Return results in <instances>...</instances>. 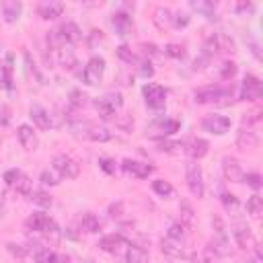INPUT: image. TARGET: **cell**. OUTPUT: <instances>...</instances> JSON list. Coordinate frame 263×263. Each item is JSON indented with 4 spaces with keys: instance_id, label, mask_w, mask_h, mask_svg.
Returning a JSON list of instances; mask_svg holds the SVG:
<instances>
[{
    "instance_id": "5",
    "label": "cell",
    "mask_w": 263,
    "mask_h": 263,
    "mask_svg": "<svg viewBox=\"0 0 263 263\" xmlns=\"http://www.w3.org/2000/svg\"><path fill=\"white\" fill-rule=\"evenodd\" d=\"M230 88L220 86V84H210V86H201L193 92L195 103H222V99L230 97Z\"/></svg>"
},
{
    "instance_id": "52",
    "label": "cell",
    "mask_w": 263,
    "mask_h": 263,
    "mask_svg": "<svg viewBox=\"0 0 263 263\" xmlns=\"http://www.w3.org/2000/svg\"><path fill=\"white\" fill-rule=\"evenodd\" d=\"M140 74H142L144 78H150V76L154 74L152 64H150V62H140Z\"/></svg>"
},
{
    "instance_id": "45",
    "label": "cell",
    "mask_w": 263,
    "mask_h": 263,
    "mask_svg": "<svg viewBox=\"0 0 263 263\" xmlns=\"http://www.w3.org/2000/svg\"><path fill=\"white\" fill-rule=\"evenodd\" d=\"M242 183H247L249 187H253V189H259L263 183H261V175L259 173H245V179H242Z\"/></svg>"
},
{
    "instance_id": "44",
    "label": "cell",
    "mask_w": 263,
    "mask_h": 263,
    "mask_svg": "<svg viewBox=\"0 0 263 263\" xmlns=\"http://www.w3.org/2000/svg\"><path fill=\"white\" fill-rule=\"evenodd\" d=\"M164 53L171 55V58H185V47L179 45V43H168L164 47Z\"/></svg>"
},
{
    "instance_id": "9",
    "label": "cell",
    "mask_w": 263,
    "mask_h": 263,
    "mask_svg": "<svg viewBox=\"0 0 263 263\" xmlns=\"http://www.w3.org/2000/svg\"><path fill=\"white\" fill-rule=\"evenodd\" d=\"M51 164H53V171L62 179H76L78 173H80V164L72 156H68V154H55Z\"/></svg>"
},
{
    "instance_id": "41",
    "label": "cell",
    "mask_w": 263,
    "mask_h": 263,
    "mask_svg": "<svg viewBox=\"0 0 263 263\" xmlns=\"http://www.w3.org/2000/svg\"><path fill=\"white\" fill-rule=\"evenodd\" d=\"M222 203H224V208H226L228 214H236L238 208H240L236 195H232V193H222Z\"/></svg>"
},
{
    "instance_id": "15",
    "label": "cell",
    "mask_w": 263,
    "mask_h": 263,
    "mask_svg": "<svg viewBox=\"0 0 263 263\" xmlns=\"http://www.w3.org/2000/svg\"><path fill=\"white\" fill-rule=\"evenodd\" d=\"M58 35H60V39L64 41V43H76V41H80L82 39V31H80V27L74 23V21H66V23H62L60 25V29H58Z\"/></svg>"
},
{
    "instance_id": "22",
    "label": "cell",
    "mask_w": 263,
    "mask_h": 263,
    "mask_svg": "<svg viewBox=\"0 0 263 263\" xmlns=\"http://www.w3.org/2000/svg\"><path fill=\"white\" fill-rule=\"evenodd\" d=\"M33 257H35V263H60V257L55 255V251L43 245H33Z\"/></svg>"
},
{
    "instance_id": "6",
    "label": "cell",
    "mask_w": 263,
    "mask_h": 263,
    "mask_svg": "<svg viewBox=\"0 0 263 263\" xmlns=\"http://www.w3.org/2000/svg\"><path fill=\"white\" fill-rule=\"evenodd\" d=\"M121 105H123V99H121L119 92H107V95H103L101 99L95 101V107H97V111L103 119H111L115 115V111L121 109Z\"/></svg>"
},
{
    "instance_id": "28",
    "label": "cell",
    "mask_w": 263,
    "mask_h": 263,
    "mask_svg": "<svg viewBox=\"0 0 263 263\" xmlns=\"http://www.w3.org/2000/svg\"><path fill=\"white\" fill-rule=\"evenodd\" d=\"M125 263H148L146 249H142L138 245H129L125 251Z\"/></svg>"
},
{
    "instance_id": "24",
    "label": "cell",
    "mask_w": 263,
    "mask_h": 263,
    "mask_svg": "<svg viewBox=\"0 0 263 263\" xmlns=\"http://www.w3.org/2000/svg\"><path fill=\"white\" fill-rule=\"evenodd\" d=\"M55 60H58V64H60L62 68H68V70L76 64V55H74V51H72V47H70L68 43L55 49Z\"/></svg>"
},
{
    "instance_id": "40",
    "label": "cell",
    "mask_w": 263,
    "mask_h": 263,
    "mask_svg": "<svg viewBox=\"0 0 263 263\" xmlns=\"http://www.w3.org/2000/svg\"><path fill=\"white\" fill-rule=\"evenodd\" d=\"M60 179H62V177H60L53 168H51V171H49V168L41 171V177H39V181H41L43 185H49V187H55V185L60 183Z\"/></svg>"
},
{
    "instance_id": "49",
    "label": "cell",
    "mask_w": 263,
    "mask_h": 263,
    "mask_svg": "<svg viewBox=\"0 0 263 263\" xmlns=\"http://www.w3.org/2000/svg\"><path fill=\"white\" fill-rule=\"evenodd\" d=\"M99 166H101L105 173H109V175H113V173H115V160H111V158L101 156V158H99Z\"/></svg>"
},
{
    "instance_id": "17",
    "label": "cell",
    "mask_w": 263,
    "mask_h": 263,
    "mask_svg": "<svg viewBox=\"0 0 263 263\" xmlns=\"http://www.w3.org/2000/svg\"><path fill=\"white\" fill-rule=\"evenodd\" d=\"M62 12H64V4L58 2V0H41L37 4V14L41 18H47V21L49 18H58Z\"/></svg>"
},
{
    "instance_id": "20",
    "label": "cell",
    "mask_w": 263,
    "mask_h": 263,
    "mask_svg": "<svg viewBox=\"0 0 263 263\" xmlns=\"http://www.w3.org/2000/svg\"><path fill=\"white\" fill-rule=\"evenodd\" d=\"M160 251H162V255H166L168 259H183V257H185V249L181 247L179 240H173V238H162Z\"/></svg>"
},
{
    "instance_id": "8",
    "label": "cell",
    "mask_w": 263,
    "mask_h": 263,
    "mask_svg": "<svg viewBox=\"0 0 263 263\" xmlns=\"http://www.w3.org/2000/svg\"><path fill=\"white\" fill-rule=\"evenodd\" d=\"M218 51H234V41L224 33H214L203 43V55L212 58Z\"/></svg>"
},
{
    "instance_id": "4",
    "label": "cell",
    "mask_w": 263,
    "mask_h": 263,
    "mask_svg": "<svg viewBox=\"0 0 263 263\" xmlns=\"http://www.w3.org/2000/svg\"><path fill=\"white\" fill-rule=\"evenodd\" d=\"M103 74H105V58L92 55L82 70V82L88 86H97L103 80Z\"/></svg>"
},
{
    "instance_id": "1",
    "label": "cell",
    "mask_w": 263,
    "mask_h": 263,
    "mask_svg": "<svg viewBox=\"0 0 263 263\" xmlns=\"http://www.w3.org/2000/svg\"><path fill=\"white\" fill-rule=\"evenodd\" d=\"M25 226H27L29 230L37 232V234H43V236H55V234L60 232L55 220L49 218L45 212H33V214L27 218Z\"/></svg>"
},
{
    "instance_id": "30",
    "label": "cell",
    "mask_w": 263,
    "mask_h": 263,
    "mask_svg": "<svg viewBox=\"0 0 263 263\" xmlns=\"http://www.w3.org/2000/svg\"><path fill=\"white\" fill-rule=\"evenodd\" d=\"M154 127H158V132H160L162 136H171V134H175V132L181 127V121L175 119V117H164V119H158V121L154 123Z\"/></svg>"
},
{
    "instance_id": "39",
    "label": "cell",
    "mask_w": 263,
    "mask_h": 263,
    "mask_svg": "<svg viewBox=\"0 0 263 263\" xmlns=\"http://www.w3.org/2000/svg\"><path fill=\"white\" fill-rule=\"evenodd\" d=\"M115 53H117L119 60H123V62H127V64H138V55H136L127 45H119V47L115 49Z\"/></svg>"
},
{
    "instance_id": "11",
    "label": "cell",
    "mask_w": 263,
    "mask_h": 263,
    "mask_svg": "<svg viewBox=\"0 0 263 263\" xmlns=\"http://www.w3.org/2000/svg\"><path fill=\"white\" fill-rule=\"evenodd\" d=\"M201 127L210 134H216V136H222L230 129V119L226 115H220V113H210L201 119Z\"/></svg>"
},
{
    "instance_id": "32",
    "label": "cell",
    "mask_w": 263,
    "mask_h": 263,
    "mask_svg": "<svg viewBox=\"0 0 263 263\" xmlns=\"http://www.w3.org/2000/svg\"><path fill=\"white\" fill-rule=\"evenodd\" d=\"M86 138L92 140V142H109L113 138V134L107 127H90L86 132Z\"/></svg>"
},
{
    "instance_id": "48",
    "label": "cell",
    "mask_w": 263,
    "mask_h": 263,
    "mask_svg": "<svg viewBox=\"0 0 263 263\" xmlns=\"http://www.w3.org/2000/svg\"><path fill=\"white\" fill-rule=\"evenodd\" d=\"M171 25H175V27H187L189 25V16L185 14V12H175V16H171Z\"/></svg>"
},
{
    "instance_id": "46",
    "label": "cell",
    "mask_w": 263,
    "mask_h": 263,
    "mask_svg": "<svg viewBox=\"0 0 263 263\" xmlns=\"http://www.w3.org/2000/svg\"><path fill=\"white\" fill-rule=\"evenodd\" d=\"M158 148L162 152H177L179 148H183V144L181 142H171V140H160L158 142Z\"/></svg>"
},
{
    "instance_id": "29",
    "label": "cell",
    "mask_w": 263,
    "mask_h": 263,
    "mask_svg": "<svg viewBox=\"0 0 263 263\" xmlns=\"http://www.w3.org/2000/svg\"><path fill=\"white\" fill-rule=\"evenodd\" d=\"M80 228L86 230V232H99L103 228V224H101V220L92 212H84L80 216Z\"/></svg>"
},
{
    "instance_id": "23",
    "label": "cell",
    "mask_w": 263,
    "mask_h": 263,
    "mask_svg": "<svg viewBox=\"0 0 263 263\" xmlns=\"http://www.w3.org/2000/svg\"><path fill=\"white\" fill-rule=\"evenodd\" d=\"M21 12H23V4L16 2V0H10V2H4L2 4V18L6 23H16L18 16H21Z\"/></svg>"
},
{
    "instance_id": "36",
    "label": "cell",
    "mask_w": 263,
    "mask_h": 263,
    "mask_svg": "<svg viewBox=\"0 0 263 263\" xmlns=\"http://www.w3.org/2000/svg\"><path fill=\"white\" fill-rule=\"evenodd\" d=\"M247 212H249L253 218H257V216L263 212V199H261L257 193H253V195L247 199Z\"/></svg>"
},
{
    "instance_id": "37",
    "label": "cell",
    "mask_w": 263,
    "mask_h": 263,
    "mask_svg": "<svg viewBox=\"0 0 263 263\" xmlns=\"http://www.w3.org/2000/svg\"><path fill=\"white\" fill-rule=\"evenodd\" d=\"M171 10L166 6H156L154 8V21L158 27H164V25H171Z\"/></svg>"
},
{
    "instance_id": "57",
    "label": "cell",
    "mask_w": 263,
    "mask_h": 263,
    "mask_svg": "<svg viewBox=\"0 0 263 263\" xmlns=\"http://www.w3.org/2000/svg\"><path fill=\"white\" fill-rule=\"evenodd\" d=\"M0 216H2V199H0Z\"/></svg>"
},
{
    "instance_id": "12",
    "label": "cell",
    "mask_w": 263,
    "mask_h": 263,
    "mask_svg": "<svg viewBox=\"0 0 263 263\" xmlns=\"http://www.w3.org/2000/svg\"><path fill=\"white\" fill-rule=\"evenodd\" d=\"M261 92H263L261 80L253 74H247L242 80V86H240V99L242 101H257V99H261Z\"/></svg>"
},
{
    "instance_id": "35",
    "label": "cell",
    "mask_w": 263,
    "mask_h": 263,
    "mask_svg": "<svg viewBox=\"0 0 263 263\" xmlns=\"http://www.w3.org/2000/svg\"><path fill=\"white\" fill-rule=\"evenodd\" d=\"M152 191L160 197H171L173 195V185L168 181H162V179H156L152 181Z\"/></svg>"
},
{
    "instance_id": "7",
    "label": "cell",
    "mask_w": 263,
    "mask_h": 263,
    "mask_svg": "<svg viewBox=\"0 0 263 263\" xmlns=\"http://www.w3.org/2000/svg\"><path fill=\"white\" fill-rule=\"evenodd\" d=\"M187 187H189L191 195H193V197H197V199H201V197H203V193H205L203 173H201V166H199L195 160L187 162Z\"/></svg>"
},
{
    "instance_id": "31",
    "label": "cell",
    "mask_w": 263,
    "mask_h": 263,
    "mask_svg": "<svg viewBox=\"0 0 263 263\" xmlns=\"http://www.w3.org/2000/svg\"><path fill=\"white\" fill-rule=\"evenodd\" d=\"M179 212H181V224L183 226H195V212H193V208H191V203L187 201V199H181V203H179Z\"/></svg>"
},
{
    "instance_id": "38",
    "label": "cell",
    "mask_w": 263,
    "mask_h": 263,
    "mask_svg": "<svg viewBox=\"0 0 263 263\" xmlns=\"http://www.w3.org/2000/svg\"><path fill=\"white\" fill-rule=\"evenodd\" d=\"M2 70V84H4V88H12V58L8 55L6 58V64L0 68Z\"/></svg>"
},
{
    "instance_id": "42",
    "label": "cell",
    "mask_w": 263,
    "mask_h": 263,
    "mask_svg": "<svg viewBox=\"0 0 263 263\" xmlns=\"http://www.w3.org/2000/svg\"><path fill=\"white\" fill-rule=\"evenodd\" d=\"M185 228H187V226H183L181 222H175V224H171V226H168V232H166V234H168V238H173V240H179V242H181V240L185 238V234H187V230H185Z\"/></svg>"
},
{
    "instance_id": "21",
    "label": "cell",
    "mask_w": 263,
    "mask_h": 263,
    "mask_svg": "<svg viewBox=\"0 0 263 263\" xmlns=\"http://www.w3.org/2000/svg\"><path fill=\"white\" fill-rule=\"evenodd\" d=\"M111 25H113V29H115L117 35H127L132 31L134 21H132V16L127 12H115L113 18H111Z\"/></svg>"
},
{
    "instance_id": "18",
    "label": "cell",
    "mask_w": 263,
    "mask_h": 263,
    "mask_svg": "<svg viewBox=\"0 0 263 263\" xmlns=\"http://www.w3.org/2000/svg\"><path fill=\"white\" fill-rule=\"evenodd\" d=\"M29 117L33 119V123L39 127V129H49L51 127V115H49V111L45 109V107H41V105H31V109H29Z\"/></svg>"
},
{
    "instance_id": "27",
    "label": "cell",
    "mask_w": 263,
    "mask_h": 263,
    "mask_svg": "<svg viewBox=\"0 0 263 263\" xmlns=\"http://www.w3.org/2000/svg\"><path fill=\"white\" fill-rule=\"evenodd\" d=\"M232 236H234L236 245H238V247H242V249H247V245H249V242L253 240V236H251V230H249V226H247V224H242V222L234 224Z\"/></svg>"
},
{
    "instance_id": "34",
    "label": "cell",
    "mask_w": 263,
    "mask_h": 263,
    "mask_svg": "<svg viewBox=\"0 0 263 263\" xmlns=\"http://www.w3.org/2000/svg\"><path fill=\"white\" fill-rule=\"evenodd\" d=\"M29 197H31L33 203H37V205H41V208H51V203H53L51 195L45 193V191H41V189H33Z\"/></svg>"
},
{
    "instance_id": "55",
    "label": "cell",
    "mask_w": 263,
    "mask_h": 263,
    "mask_svg": "<svg viewBox=\"0 0 263 263\" xmlns=\"http://www.w3.org/2000/svg\"><path fill=\"white\" fill-rule=\"evenodd\" d=\"M261 119V113L259 111H253L251 117H245V125H251V123H257Z\"/></svg>"
},
{
    "instance_id": "3",
    "label": "cell",
    "mask_w": 263,
    "mask_h": 263,
    "mask_svg": "<svg viewBox=\"0 0 263 263\" xmlns=\"http://www.w3.org/2000/svg\"><path fill=\"white\" fill-rule=\"evenodd\" d=\"M2 179L6 181L8 187H12L14 191H18V193H23V195H31V191H33V181H31L29 175H25L21 168H8V171L2 175Z\"/></svg>"
},
{
    "instance_id": "13",
    "label": "cell",
    "mask_w": 263,
    "mask_h": 263,
    "mask_svg": "<svg viewBox=\"0 0 263 263\" xmlns=\"http://www.w3.org/2000/svg\"><path fill=\"white\" fill-rule=\"evenodd\" d=\"M222 173H224V179L230 183H242V179H245V171L234 156L222 158Z\"/></svg>"
},
{
    "instance_id": "26",
    "label": "cell",
    "mask_w": 263,
    "mask_h": 263,
    "mask_svg": "<svg viewBox=\"0 0 263 263\" xmlns=\"http://www.w3.org/2000/svg\"><path fill=\"white\" fill-rule=\"evenodd\" d=\"M123 242H125V240H123L121 234H107V236H103V238L99 240V249L105 251V253H117Z\"/></svg>"
},
{
    "instance_id": "43",
    "label": "cell",
    "mask_w": 263,
    "mask_h": 263,
    "mask_svg": "<svg viewBox=\"0 0 263 263\" xmlns=\"http://www.w3.org/2000/svg\"><path fill=\"white\" fill-rule=\"evenodd\" d=\"M86 99H88V97H86L84 92H80L78 88H74V90L70 92V105H72V107H76V109L84 107V105H86Z\"/></svg>"
},
{
    "instance_id": "14",
    "label": "cell",
    "mask_w": 263,
    "mask_h": 263,
    "mask_svg": "<svg viewBox=\"0 0 263 263\" xmlns=\"http://www.w3.org/2000/svg\"><path fill=\"white\" fill-rule=\"evenodd\" d=\"M121 168H123V173L136 177V179H146L148 175H152V166L150 164L140 162V160H132V158H123L121 160Z\"/></svg>"
},
{
    "instance_id": "50",
    "label": "cell",
    "mask_w": 263,
    "mask_h": 263,
    "mask_svg": "<svg viewBox=\"0 0 263 263\" xmlns=\"http://www.w3.org/2000/svg\"><path fill=\"white\" fill-rule=\"evenodd\" d=\"M109 214H111V218L121 220V216H123V203H121V201L111 203V205H109Z\"/></svg>"
},
{
    "instance_id": "47",
    "label": "cell",
    "mask_w": 263,
    "mask_h": 263,
    "mask_svg": "<svg viewBox=\"0 0 263 263\" xmlns=\"http://www.w3.org/2000/svg\"><path fill=\"white\" fill-rule=\"evenodd\" d=\"M236 74V64L234 62H224L222 64V70H220V76L226 80V78H232Z\"/></svg>"
},
{
    "instance_id": "2",
    "label": "cell",
    "mask_w": 263,
    "mask_h": 263,
    "mask_svg": "<svg viewBox=\"0 0 263 263\" xmlns=\"http://www.w3.org/2000/svg\"><path fill=\"white\" fill-rule=\"evenodd\" d=\"M212 224H214L216 234H214L210 247H212V251H214L216 255H220V257H228L232 249H230V238H228V234H226V226H224L222 218H220V216H214V218H212Z\"/></svg>"
},
{
    "instance_id": "19",
    "label": "cell",
    "mask_w": 263,
    "mask_h": 263,
    "mask_svg": "<svg viewBox=\"0 0 263 263\" xmlns=\"http://www.w3.org/2000/svg\"><path fill=\"white\" fill-rule=\"evenodd\" d=\"M183 148H185V152H187L193 160H199V158H203V156L208 154L210 144H208V140H203V138H191L187 144H183Z\"/></svg>"
},
{
    "instance_id": "33",
    "label": "cell",
    "mask_w": 263,
    "mask_h": 263,
    "mask_svg": "<svg viewBox=\"0 0 263 263\" xmlns=\"http://www.w3.org/2000/svg\"><path fill=\"white\" fill-rule=\"evenodd\" d=\"M191 8L193 10H197V12H201L205 18H214V8H216V4L214 2H203V0H193L191 2Z\"/></svg>"
},
{
    "instance_id": "54",
    "label": "cell",
    "mask_w": 263,
    "mask_h": 263,
    "mask_svg": "<svg viewBox=\"0 0 263 263\" xmlns=\"http://www.w3.org/2000/svg\"><path fill=\"white\" fill-rule=\"evenodd\" d=\"M236 10H238V12H253V10H255V6H253L251 2H247V4H245V2H240V4H236Z\"/></svg>"
},
{
    "instance_id": "53",
    "label": "cell",
    "mask_w": 263,
    "mask_h": 263,
    "mask_svg": "<svg viewBox=\"0 0 263 263\" xmlns=\"http://www.w3.org/2000/svg\"><path fill=\"white\" fill-rule=\"evenodd\" d=\"M208 62H210V58H208V55H201V58H197V60L193 62V70H203Z\"/></svg>"
},
{
    "instance_id": "51",
    "label": "cell",
    "mask_w": 263,
    "mask_h": 263,
    "mask_svg": "<svg viewBox=\"0 0 263 263\" xmlns=\"http://www.w3.org/2000/svg\"><path fill=\"white\" fill-rule=\"evenodd\" d=\"M6 249H8L14 257H25V255H27V249H25V247H21V245H14V242H8V245H6Z\"/></svg>"
},
{
    "instance_id": "56",
    "label": "cell",
    "mask_w": 263,
    "mask_h": 263,
    "mask_svg": "<svg viewBox=\"0 0 263 263\" xmlns=\"http://www.w3.org/2000/svg\"><path fill=\"white\" fill-rule=\"evenodd\" d=\"M189 263H210L203 255H197V253H193V255H189Z\"/></svg>"
},
{
    "instance_id": "16",
    "label": "cell",
    "mask_w": 263,
    "mask_h": 263,
    "mask_svg": "<svg viewBox=\"0 0 263 263\" xmlns=\"http://www.w3.org/2000/svg\"><path fill=\"white\" fill-rule=\"evenodd\" d=\"M16 138H18V142H21V146H23L25 150H37V146H39V138H37V134H35L33 127L27 125V123L18 125V129H16Z\"/></svg>"
},
{
    "instance_id": "10",
    "label": "cell",
    "mask_w": 263,
    "mask_h": 263,
    "mask_svg": "<svg viewBox=\"0 0 263 263\" xmlns=\"http://www.w3.org/2000/svg\"><path fill=\"white\" fill-rule=\"evenodd\" d=\"M144 97H146V105L152 111H162L166 105V90L160 84H146L144 86Z\"/></svg>"
},
{
    "instance_id": "25",
    "label": "cell",
    "mask_w": 263,
    "mask_h": 263,
    "mask_svg": "<svg viewBox=\"0 0 263 263\" xmlns=\"http://www.w3.org/2000/svg\"><path fill=\"white\" fill-rule=\"evenodd\" d=\"M236 146L242 148V150H247V148H257V146H259V136H257L255 132H251V129H240V132L236 134Z\"/></svg>"
}]
</instances>
